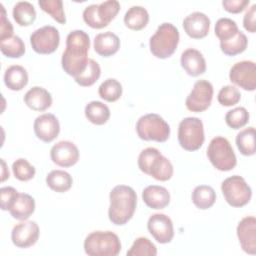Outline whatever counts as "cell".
Returning a JSON list of instances; mask_svg holds the SVG:
<instances>
[{"label": "cell", "instance_id": "cell-1", "mask_svg": "<svg viewBox=\"0 0 256 256\" xmlns=\"http://www.w3.org/2000/svg\"><path fill=\"white\" fill-rule=\"evenodd\" d=\"M90 37L83 30H73L66 38V49L61 58L64 72L74 78L81 75L88 65Z\"/></svg>", "mask_w": 256, "mask_h": 256}, {"label": "cell", "instance_id": "cell-2", "mask_svg": "<svg viewBox=\"0 0 256 256\" xmlns=\"http://www.w3.org/2000/svg\"><path fill=\"white\" fill-rule=\"evenodd\" d=\"M109 200V220L118 226L126 224L132 218L137 206L134 189L127 185H117L111 190Z\"/></svg>", "mask_w": 256, "mask_h": 256}, {"label": "cell", "instance_id": "cell-3", "mask_svg": "<svg viewBox=\"0 0 256 256\" xmlns=\"http://www.w3.org/2000/svg\"><path fill=\"white\" fill-rule=\"evenodd\" d=\"M139 169L159 181H167L173 175V165L154 147H148L142 150L138 156Z\"/></svg>", "mask_w": 256, "mask_h": 256}, {"label": "cell", "instance_id": "cell-4", "mask_svg": "<svg viewBox=\"0 0 256 256\" xmlns=\"http://www.w3.org/2000/svg\"><path fill=\"white\" fill-rule=\"evenodd\" d=\"M84 251L89 256H117L121 242L112 231H93L84 240Z\"/></svg>", "mask_w": 256, "mask_h": 256}, {"label": "cell", "instance_id": "cell-5", "mask_svg": "<svg viewBox=\"0 0 256 256\" xmlns=\"http://www.w3.org/2000/svg\"><path fill=\"white\" fill-rule=\"evenodd\" d=\"M179 31L172 23H162L150 37V51L156 58L165 59L175 52L179 43Z\"/></svg>", "mask_w": 256, "mask_h": 256}, {"label": "cell", "instance_id": "cell-6", "mask_svg": "<svg viewBox=\"0 0 256 256\" xmlns=\"http://www.w3.org/2000/svg\"><path fill=\"white\" fill-rule=\"evenodd\" d=\"M136 132L142 140L165 142L170 136V127L160 115L149 113L138 119Z\"/></svg>", "mask_w": 256, "mask_h": 256}, {"label": "cell", "instance_id": "cell-7", "mask_svg": "<svg viewBox=\"0 0 256 256\" xmlns=\"http://www.w3.org/2000/svg\"><path fill=\"white\" fill-rule=\"evenodd\" d=\"M207 157L210 163L219 171H230L236 164L237 159L230 142L222 136L214 137L207 148Z\"/></svg>", "mask_w": 256, "mask_h": 256}, {"label": "cell", "instance_id": "cell-8", "mask_svg": "<svg viewBox=\"0 0 256 256\" xmlns=\"http://www.w3.org/2000/svg\"><path fill=\"white\" fill-rule=\"evenodd\" d=\"M204 127L202 121L197 117H186L178 126V141L186 151H196L204 143Z\"/></svg>", "mask_w": 256, "mask_h": 256}, {"label": "cell", "instance_id": "cell-9", "mask_svg": "<svg viewBox=\"0 0 256 256\" xmlns=\"http://www.w3.org/2000/svg\"><path fill=\"white\" fill-rule=\"evenodd\" d=\"M120 3L116 0L104 1L100 4H91L83 11V20L94 29L106 27L118 14Z\"/></svg>", "mask_w": 256, "mask_h": 256}, {"label": "cell", "instance_id": "cell-10", "mask_svg": "<svg viewBox=\"0 0 256 256\" xmlns=\"http://www.w3.org/2000/svg\"><path fill=\"white\" fill-rule=\"evenodd\" d=\"M221 191L226 202L232 207H243L249 203L252 190L245 179L239 175L226 178L221 184Z\"/></svg>", "mask_w": 256, "mask_h": 256}, {"label": "cell", "instance_id": "cell-11", "mask_svg": "<svg viewBox=\"0 0 256 256\" xmlns=\"http://www.w3.org/2000/svg\"><path fill=\"white\" fill-rule=\"evenodd\" d=\"M213 86L204 79L197 80L185 100L186 108L191 112H203L207 110L213 99Z\"/></svg>", "mask_w": 256, "mask_h": 256}, {"label": "cell", "instance_id": "cell-12", "mask_svg": "<svg viewBox=\"0 0 256 256\" xmlns=\"http://www.w3.org/2000/svg\"><path fill=\"white\" fill-rule=\"evenodd\" d=\"M32 49L38 54H51L59 46L60 34L56 27L45 25L36 29L30 36Z\"/></svg>", "mask_w": 256, "mask_h": 256}, {"label": "cell", "instance_id": "cell-13", "mask_svg": "<svg viewBox=\"0 0 256 256\" xmlns=\"http://www.w3.org/2000/svg\"><path fill=\"white\" fill-rule=\"evenodd\" d=\"M232 83L246 91H254L256 88V65L250 60L235 63L229 72Z\"/></svg>", "mask_w": 256, "mask_h": 256}, {"label": "cell", "instance_id": "cell-14", "mask_svg": "<svg viewBox=\"0 0 256 256\" xmlns=\"http://www.w3.org/2000/svg\"><path fill=\"white\" fill-rule=\"evenodd\" d=\"M9 211L10 215L17 220L24 221L28 219L35 210V200L26 193H20L17 190L12 194L4 211Z\"/></svg>", "mask_w": 256, "mask_h": 256}, {"label": "cell", "instance_id": "cell-15", "mask_svg": "<svg viewBox=\"0 0 256 256\" xmlns=\"http://www.w3.org/2000/svg\"><path fill=\"white\" fill-rule=\"evenodd\" d=\"M147 228L152 237L161 244L171 242L174 237L172 220L163 213L151 215L147 222Z\"/></svg>", "mask_w": 256, "mask_h": 256}, {"label": "cell", "instance_id": "cell-16", "mask_svg": "<svg viewBox=\"0 0 256 256\" xmlns=\"http://www.w3.org/2000/svg\"><path fill=\"white\" fill-rule=\"evenodd\" d=\"M50 157L56 165L67 168L78 162L79 150L73 142L62 140L52 146L50 150Z\"/></svg>", "mask_w": 256, "mask_h": 256}, {"label": "cell", "instance_id": "cell-17", "mask_svg": "<svg viewBox=\"0 0 256 256\" xmlns=\"http://www.w3.org/2000/svg\"><path fill=\"white\" fill-rule=\"evenodd\" d=\"M39 238V226L35 221H23L16 224L11 232V240L18 248L33 246Z\"/></svg>", "mask_w": 256, "mask_h": 256}, {"label": "cell", "instance_id": "cell-18", "mask_svg": "<svg viewBox=\"0 0 256 256\" xmlns=\"http://www.w3.org/2000/svg\"><path fill=\"white\" fill-rule=\"evenodd\" d=\"M34 133L41 141L52 142L60 132V124L57 117L51 113H44L34 121Z\"/></svg>", "mask_w": 256, "mask_h": 256}, {"label": "cell", "instance_id": "cell-19", "mask_svg": "<svg viewBox=\"0 0 256 256\" xmlns=\"http://www.w3.org/2000/svg\"><path fill=\"white\" fill-rule=\"evenodd\" d=\"M237 236L243 251L256 254V219L254 216L244 217L237 226Z\"/></svg>", "mask_w": 256, "mask_h": 256}, {"label": "cell", "instance_id": "cell-20", "mask_svg": "<svg viewBox=\"0 0 256 256\" xmlns=\"http://www.w3.org/2000/svg\"><path fill=\"white\" fill-rule=\"evenodd\" d=\"M183 28L186 34L193 39L204 38L210 29V19L202 12H193L183 20Z\"/></svg>", "mask_w": 256, "mask_h": 256}, {"label": "cell", "instance_id": "cell-21", "mask_svg": "<svg viewBox=\"0 0 256 256\" xmlns=\"http://www.w3.org/2000/svg\"><path fill=\"white\" fill-rule=\"evenodd\" d=\"M180 63L185 72L192 77H197L206 71L204 56L199 50L194 48H188L182 52Z\"/></svg>", "mask_w": 256, "mask_h": 256}, {"label": "cell", "instance_id": "cell-22", "mask_svg": "<svg viewBox=\"0 0 256 256\" xmlns=\"http://www.w3.org/2000/svg\"><path fill=\"white\" fill-rule=\"evenodd\" d=\"M142 200L151 209H163L170 202V193L159 185H149L142 191Z\"/></svg>", "mask_w": 256, "mask_h": 256}, {"label": "cell", "instance_id": "cell-23", "mask_svg": "<svg viewBox=\"0 0 256 256\" xmlns=\"http://www.w3.org/2000/svg\"><path fill=\"white\" fill-rule=\"evenodd\" d=\"M25 104L34 111H45L52 105L51 94L43 87L34 86L24 95Z\"/></svg>", "mask_w": 256, "mask_h": 256}, {"label": "cell", "instance_id": "cell-24", "mask_svg": "<svg viewBox=\"0 0 256 256\" xmlns=\"http://www.w3.org/2000/svg\"><path fill=\"white\" fill-rule=\"evenodd\" d=\"M93 45L97 54L103 57H110L119 50L120 39L115 33L106 31L95 36Z\"/></svg>", "mask_w": 256, "mask_h": 256}, {"label": "cell", "instance_id": "cell-25", "mask_svg": "<svg viewBox=\"0 0 256 256\" xmlns=\"http://www.w3.org/2000/svg\"><path fill=\"white\" fill-rule=\"evenodd\" d=\"M4 83L12 91L22 90L28 83V73L20 65L9 66L4 73Z\"/></svg>", "mask_w": 256, "mask_h": 256}, {"label": "cell", "instance_id": "cell-26", "mask_svg": "<svg viewBox=\"0 0 256 256\" xmlns=\"http://www.w3.org/2000/svg\"><path fill=\"white\" fill-rule=\"evenodd\" d=\"M149 22V14L147 10L142 6L130 7L124 15L125 25L134 31L142 30Z\"/></svg>", "mask_w": 256, "mask_h": 256}, {"label": "cell", "instance_id": "cell-27", "mask_svg": "<svg viewBox=\"0 0 256 256\" xmlns=\"http://www.w3.org/2000/svg\"><path fill=\"white\" fill-rule=\"evenodd\" d=\"M47 186L58 193L68 191L73 184L72 176L64 170H52L46 176Z\"/></svg>", "mask_w": 256, "mask_h": 256}, {"label": "cell", "instance_id": "cell-28", "mask_svg": "<svg viewBox=\"0 0 256 256\" xmlns=\"http://www.w3.org/2000/svg\"><path fill=\"white\" fill-rule=\"evenodd\" d=\"M85 116L95 125H103L110 118V109L101 101H91L85 107Z\"/></svg>", "mask_w": 256, "mask_h": 256}, {"label": "cell", "instance_id": "cell-29", "mask_svg": "<svg viewBox=\"0 0 256 256\" xmlns=\"http://www.w3.org/2000/svg\"><path fill=\"white\" fill-rule=\"evenodd\" d=\"M191 197L193 204L197 208L206 210L214 205L216 201V192L211 186L199 185L194 188Z\"/></svg>", "mask_w": 256, "mask_h": 256}, {"label": "cell", "instance_id": "cell-30", "mask_svg": "<svg viewBox=\"0 0 256 256\" xmlns=\"http://www.w3.org/2000/svg\"><path fill=\"white\" fill-rule=\"evenodd\" d=\"M12 15L18 25L29 26L34 23L36 19V10L32 3L28 1H19L13 7Z\"/></svg>", "mask_w": 256, "mask_h": 256}, {"label": "cell", "instance_id": "cell-31", "mask_svg": "<svg viewBox=\"0 0 256 256\" xmlns=\"http://www.w3.org/2000/svg\"><path fill=\"white\" fill-rule=\"evenodd\" d=\"M236 146L244 156L255 154V128L250 126L241 130L236 136Z\"/></svg>", "mask_w": 256, "mask_h": 256}, {"label": "cell", "instance_id": "cell-32", "mask_svg": "<svg viewBox=\"0 0 256 256\" xmlns=\"http://www.w3.org/2000/svg\"><path fill=\"white\" fill-rule=\"evenodd\" d=\"M248 39L246 35L242 31H238V33L229 40L220 41L221 51L227 56H235L241 54L247 48Z\"/></svg>", "mask_w": 256, "mask_h": 256}, {"label": "cell", "instance_id": "cell-33", "mask_svg": "<svg viewBox=\"0 0 256 256\" xmlns=\"http://www.w3.org/2000/svg\"><path fill=\"white\" fill-rule=\"evenodd\" d=\"M99 96L107 102H115L122 95V85L115 78H108L98 88Z\"/></svg>", "mask_w": 256, "mask_h": 256}, {"label": "cell", "instance_id": "cell-34", "mask_svg": "<svg viewBox=\"0 0 256 256\" xmlns=\"http://www.w3.org/2000/svg\"><path fill=\"white\" fill-rule=\"evenodd\" d=\"M0 50L6 57L20 58L25 53V45L19 36L14 35L0 41Z\"/></svg>", "mask_w": 256, "mask_h": 256}, {"label": "cell", "instance_id": "cell-35", "mask_svg": "<svg viewBox=\"0 0 256 256\" xmlns=\"http://www.w3.org/2000/svg\"><path fill=\"white\" fill-rule=\"evenodd\" d=\"M100 75H101L100 65L94 59H89L88 65L85 71L81 75L75 77L74 80L80 86L88 87L93 85L99 79Z\"/></svg>", "mask_w": 256, "mask_h": 256}, {"label": "cell", "instance_id": "cell-36", "mask_svg": "<svg viewBox=\"0 0 256 256\" xmlns=\"http://www.w3.org/2000/svg\"><path fill=\"white\" fill-rule=\"evenodd\" d=\"M157 248L148 238L138 237L135 239L131 248L127 251V256H155Z\"/></svg>", "mask_w": 256, "mask_h": 256}, {"label": "cell", "instance_id": "cell-37", "mask_svg": "<svg viewBox=\"0 0 256 256\" xmlns=\"http://www.w3.org/2000/svg\"><path fill=\"white\" fill-rule=\"evenodd\" d=\"M38 4L44 12L49 14L58 23H66V16L61 0H39Z\"/></svg>", "mask_w": 256, "mask_h": 256}, {"label": "cell", "instance_id": "cell-38", "mask_svg": "<svg viewBox=\"0 0 256 256\" xmlns=\"http://www.w3.org/2000/svg\"><path fill=\"white\" fill-rule=\"evenodd\" d=\"M239 31L236 22L230 18H220L215 24V35L220 41H226L234 37Z\"/></svg>", "mask_w": 256, "mask_h": 256}, {"label": "cell", "instance_id": "cell-39", "mask_svg": "<svg viewBox=\"0 0 256 256\" xmlns=\"http://www.w3.org/2000/svg\"><path fill=\"white\" fill-rule=\"evenodd\" d=\"M249 121V113L244 107H236L225 115L226 124L232 129H240Z\"/></svg>", "mask_w": 256, "mask_h": 256}, {"label": "cell", "instance_id": "cell-40", "mask_svg": "<svg viewBox=\"0 0 256 256\" xmlns=\"http://www.w3.org/2000/svg\"><path fill=\"white\" fill-rule=\"evenodd\" d=\"M12 171L16 179L20 181H29L35 176V168L28 160L19 158L12 164Z\"/></svg>", "mask_w": 256, "mask_h": 256}, {"label": "cell", "instance_id": "cell-41", "mask_svg": "<svg viewBox=\"0 0 256 256\" xmlns=\"http://www.w3.org/2000/svg\"><path fill=\"white\" fill-rule=\"evenodd\" d=\"M241 99V93L235 86H223L217 95V100L222 106L230 107L236 105Z\"/></svg>", "mask_w": 256, "mask_h": 256}, {"label": "cell", "instance_id": "cell-42", "mask_svg": "<svg viewBox=\"0 0 256 256\" xmlns=\"http://www.w3.org/2000/svg\"><path fill=\"white\" fill-rule=\"evenodd\" d=\"M1 8V19H0V41L8 39L13 35V26L11 22L6 17V11L2 4H0Z\"/></svg>", "mask_w": 256, "mask_h": 256}, {"label": "cell", "instance_id": "cell-43", "mask_svg": "<svg viewBox=\"0 0 256 256\" xmlns=\"http://www.w3.org/2000/svg\"><path fill=\"white\" fill-rule=\"evenodd\" d=\"M249 0H223L222 6L227 12L237 14L242 12L249 5Z\"/></svg>", "mask_w": 256, "mask_h": 256}, {"label": "cell", "instance_id": "cell-44", "mask_svg": "<svg viewBox=\"0 0 256 256\" xmlns=\"http://www.w3.org/2000/svg\"><path fill=\"white\" fill-rule=\"evenodd\" d=\"M243 26L248 32L255 33V31H256V4H253L244 14Z\"/></svg>", "mask_w": 256, "mask_h": 256}, {"label": "cell", "instance_id": "cell-45", "mask_svg": "<svg viewBox=\"0 0 256 256\" xmlns=\"http://www.w3.org/2000/svg\"><path fill=\"white\" fill-rule=\"evenodd\" d=\"M15 191H16V189L13 188V187H10V186H8V187H2V188L0 189V197H1L0 199H1V209H2V210H4L6 204L8 203L9 199L11 198L12 194H13Z\"/></svg>", "mask_w": 256, "mask_h": 256}, {"label": "cell", "instance_id": "cell-46", "mask_svg": "<svg viewBox=\"0 0 256 256\" xmlns=\"http://www.w3.org/2000/svg\"><path fill=\"white\" fill-rule=\"evenodd\" d=\"M1 163L3 166V170H2V181H5L7 178H9V172H6V164L4 162L3 159H1Z\"/></svg>", "mask_w": 256, "mask_h": 256}]
</instances>
